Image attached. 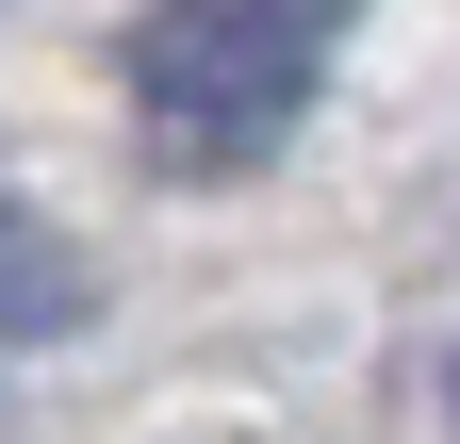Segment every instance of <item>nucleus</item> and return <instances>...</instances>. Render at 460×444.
I'll list each match as a JSON object with an SVG mask.
<instances>
[{
	"label": "nucleus",
	"instance_id": "1",
	"mask_svg": "<svg viewBox=\"0 0 460 444\" xmlns=\"http://www.w3.org/2000/svg\"><path fill=\"white\" fill-rule=\"evenodd\" d=\"M345 33H362V0H148L115 33V83H132V116H148L164 164H214L230 182V164L313 132Z\"/></svg>",
	"mask_w": 460,
	"mask_h": 444
},
{
	"label": "nucleus",
	"instance_id": "2",
	"mask_svg": "<svg viewBox=\"0 0 460 444\" xmlns=\"http://www.w3.org/2000/svg\"><path fill=\"white\" fill-rule=\"evenodd\" d=\"M83 313H99V263L49 231L17 182H0V362H17V346H66Z\"/></svg>",
	"mask_w": 460,
	"mask_h": 444
}]
</instances>
